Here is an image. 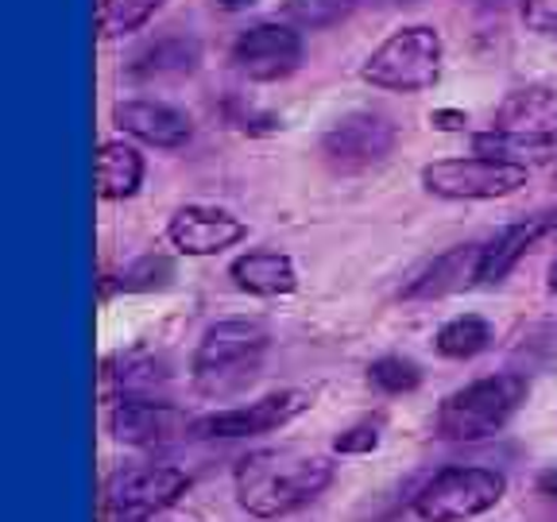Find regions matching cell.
Wrapping results in <instances>:
<instances>
[{"mask_svg": "<svg viewBox=\"0 0 557 522\" xmlns=\"http://www.w3.org/2000/svg\"><path fill=\"white\" fill-rule=\"evenodd\" d=\"M333 476H337V464L330 452L295 449V445L256 449L236 461L233 496L244 514L260 522H278L318 504L330 492Z\"/></svg>", "mask_w": 557, "mask_h": 522, "instance_id": "1", "label": "cell"}, {"mask_svg": "<svg viewBox=\"0 0 557 522\" xmlns=\"http://www.w3.org/2000/svg\"><path fill=\"white\" fill-rule=\"evenodd\" d=\"M271 352V333L248 318H225L201 333L190 357V387L209 402H228L260 380Z\"/></svg>", "mask_w": 557, "mask_h": 522, "instance_id": "2", "label": "cell"}, {"mask_svg": "<svg viewBox=\"0 0 557 522\" xmlns=\"http://www.w3.org/2000/svg\"><path fill=\"white\" fill-rule=\"evenodd\" d=\"M527 395H531V383L519 372H496L465 383L453 395H445L442 407H437L434 437L469 445L504 434L511 426V418L522 410Z\"/></svg>", "mask_w": 557, "mask_h": 522, "instance_id": "3", "label": "cell"}, {"mask_svg": "<svg viewBox=\"0 0 557 522\" xmlns=\"http://www.w3.org/2000/svg\"><path fill=\"white\" fill-rule=\"evenodd\" d=\"M445 39L430 24H407L392 32L360 62V78L383 94H426L442 82Z\"/></svg>", "mask_w": 557, "mask_h": 522, "instance_id": "4", "label": "cell"}, {"mask_svg": "<svg viewBox=\"0 0 557 522\" xmlns=\"http://www.w3.org/2000/svg\"><path fill=\"white\" fill-rule=\"evenodd\" d=\"M507 496V476L487 464H445L418 487L410 511L418 522H472L496 511Z\"/></svg>", "mask_w": 557, "mask_h": 522, "instance_id": "5", "label": "cell"}, {"mask_svg": "<svg viewBox=\"0 0 557 522\" xmlns=\"http://www.w3.org/2000/svg\"><path fill=\"white\" fill-rule=\"evenodd\" d=\"M190 492V476L178 464H124L104 480V522H151L178 507Z\"/></svg>", "mask_w": 557, "mask_h": 522, "instance_id": "6", "label": "cell"}, {"mask_svg": "<svg viewBox=\"0 0 557 522\" xmlns=\"http://www.w3.org/2000/svg\"><path fill=\"white\" fill-rule=\"evenodd\" d=\"M418 178H422L426 194L445 201H496L519 194L527 186V178H531V171L472 151V156L457 159H434V163L422 166Z\"/></svg>", "mask_w": 557, "mask_h": 522, "instance_id": "7", "label": "cell"}, {"mask_svg": "<svg viewBox=\"0 0 557 522\" xmlns=\"http://www.w3.org/2000/svg\"><path fill=\"white\" fill-rule=\"evenodd\" d=\"M395 144H399V128L392 124V116L375 109H352L322 132L318 151L333 174H364L387 163Z\"/></svg>", "mask_w": 557, "mask_h": 522, "instance_id": "8", "label": "cell"}, {"mask_svg": "<svg viewBox=\"0 0 557 522\" xmlns=\"http://www.w3.org/2000/svg\"><path fill=\"white\" fill-rule=\"evenodd\" d=\"M313 407L310 391H298V387H283V391H268L260 399L244 402V407L213 410V414H201L190 422L194 442H236V437H260L275 434V430L290 426L295 418H302Z\"/></svg>", "mask_w": 557, "mask_h": 522, "instance_id": "9", "label": "cell"}, {"mask_svg": "<svg viewBox=\"0 0 557 522\" xmlns=\"http://www.w3.org/2000/svg\"><path fill=\"white\" fill-rule=\"evenodd\" d=\"M228 62H233V70L240 78L260 82V86L283 82L302 66V35H298L295 24L260 20V24L244 27L233 39Z\"/></svg>", "mask_w": 557, "mask_h": 522, "instance_id": "10", "label": "cell"}, {"mask_svg": "<svg viewBox=\"0 0 557 522\" xmlns=\"http://www.w3.org/2000/svg\"><path fill=\"white\" fill-rule=\"evenodd\" d=\"M190 422L183 407H174L166 395H128L109 407V434L116 445L132 449H163L171 442L190 437Z\"/></svg>", "mask_w": 557, "mask_h": 522, "instance_id": "11", "label": "cell"}, {"mask_svg": "<svg viewBox=\"0 0 557 522\" xmlns=\"http://www.w3.org/2000/svg\"><path fill=\"white\" fill-rule=\"evenodd\" d=\"M166 240L178 256L206 260L248 240V225L221 206H178L166 221Z\"/></svg>", "mask_w": 557, "mask_h": 522, "instance_id": "12", "label": "cell"}, {"mask_svg": "<svg viewBox=\"0 0 557 522\" xmlns=\"http://www.w3.org/2000/svg\"><path fill=\"white\" fill-rule=\"evenodd\" d=\"M113 124L121 128V136L159 151H178L194 139V121L183 109H174L166 101H148V97L113 104Z\"/></svg>", "mask_w": 557, "mask_h": 522, "instance_id": "13", "label": "cell"}, {"mask_svg": "<svg viewBox=\"0 0 557 522\" xmlns=\"http://www.w3.org/2000/svg\"><path fill=\"white\" fill-rule=\"evenodd\" d=\"M480 252H484V244H457L449 252L434 256V260L399 290V298L403 302H437V298L480 287Z\"/></svg>", "mask_w": 557, "mask_h": 522, "instance_id": "14", "label": "cell"}, {"mask_svg": "<svg viewBox=\"0 0 557 522\" xmlns=\"http://www.w3.org/2000/svg\"><path fill=\"white\" fill-rule=\"evenodd\" d=\"M549 233V217L539 213V217H527V221H511V225L499 228L492 240L484 244V252H480V287H496L519 268L527 256L539 248Z\"/></svg>", "mask_w": 557, "mask_h": 522, "instance_id": "15", "label": "cell"}, {"mask_svg": "<svg viewBox=\"0 0 557 522\" xmlns=\"http://www.w3.org/2000/svg\"><path fill=\"white\" fill-rule=\"evenodd\" d=\"M492 128L511 132V136L542 139L557 148V89L527 86L504 97V104L492 116Z\"/></svg>", "mask_w": 557, "mask_h": 522, "instance_id": "16", "label": "cell"}, {"mask_svg": "<svg viewBox=\"0 0 557 522\" xmlns=\"http://www.w3.org/2000/svg\"><path fill=\"white\" fill-rule=\"evenodd\" d=\"M201 62V44L190 32H166L159 39H151L148 47H139L128 62V78L132 82H174L194 74Z\"/></svg>", "mask_w": 557, "mask_h": 522, "instance_id": "17", "label": "cell"}, {"mask_svg": "<svg viewBox=\"0 0 557 522\" xmlns=\"http://www.w3.org/2000/svg\"><path fill=\"white\" fill-rule=\"evenodd\" d=\"M233 287L252 298H287L298 290V268L287 252L275 248H252L228 263Z\"/></svg>", "mask_w": 557, "mask_h": 522, "instance_id": "18", "label": "cell"}, {"mask_svg": "<svg viewBox=\"0 0 557 522\" xmlns=\"http://www.w3.org/2000/svg\"><path fill=\"white\" fill-rule=\"evenodd\" d=\"M101 380L113 391V399H128V395H166L174 372L151 348H128L104 360Z\"/></svg>", "mask_w": 557, "mask_h": 522, "instance_id": "19", "label": "cell"}, {"mask_svg": "<svg viewBox=\"0 0 557 522\" xmlns=\"http://www.w3.org/2000/svg\"><path fill=\"white\" fill-rule=\"evenodd\" d=\"M148 163L139 156V148H132L128 139H104L94 156V183L101 201H128L144 186Z\"/></svg>", "mask_w": 557, "mask_h": 522, "instance_id": "20", "label": "cell"}, {"mask_svg": "<svg viewBox=\"0 0 557 522\" xmlns=\"http://www.w3.org/2000/svg\"><path fill=\"white\" fill-rule=\"evenodd\" d=\"M496 345V325L480 313H457L434 333V352L445 360H476Z\"/></svg>", "mask_w": 557, "mask_h": 522, "instance_id": "21", "label": "cell"}, {"mask_svg": "<svg viewBox=\"0 0 557 522\" xmlns=\"http://www.w3.org/2000/svg\"><path fill=\"white\" fill-rule=\"evenodd\" d=\"M174 278V260L163 252H148L132 260L128 268H121L113 275V283L104 278V295L109 290H121V295H151V290H163Z\"/></svg>", "mask_w": 557, "mask_h": 522, "instance_id": "22", "label": "cell"}, {"mask_svg": "<svg viewBox=\"0 0 557 522\" xmlns=\"http://www.w3.org/2000/svg\"><path fill=\"white\" fill-rule=\"evenodd\" d=\"M422 380H426V375H422V364L403 357V352H387V357H375L372 364H368V387L387 395V399L418 391Z\"/></svg>", "mask_w": 557, "mask_h": 522, "instance_id": "23", "label": "cell"}, {"mask_svg": "<svg viewBox=\"0 0 557 522\" xmlns=\"http://www.w3.org/2000/svg\"><path fill=\"white\" fill-rule=\"evenodd\" d=\"M166 0H101L97 9V32L101 39H124V35L139 32L144 24H151Z\"/></svg>", "mask_w": 557, "mask_h": 522, "instance_id": "24", "label": "cell"}, {"mask_svg": "<svg viewBox=\"0 0 557 522\" xmlns=\"http://www.w3.org/2000/svg\"><path fill=\"white\" fill-rule=\"evenodd\" d=\"M287 20L302 32H322V27H333L341 20L352 16L357 0H287Z\"/></svg>", "mask_w": 557, "mask_h": 522, "instance_id": "25", "label": "cell"}, {"mask_svg": "<svg viewBox=\"0 0 557 522\" xmlns=\"http://www.w3.org/2000/svg\"><path fill=\"white\" fill-rule=\"evenodd\" d=\"M225 121L233 124L236 132H244V136H271V132L283 128V121H278L275 113H268V109H260V104H252V101H244V97H228Z\"/></svg>", "mask_w": 557, "mask_h": 522, "instance_id": "26", "label": "cell"}, {"mask_svg": "<svg viewBox=\"0 0 557 522\" xmlns=\"http://www.w3.org/2000/svg\"><path fill=\"white\" fill-rule=\"evenodd\" d=\"M383 445V418H360L348 430L333 437V452L337 457H368Z\"/></svg>", "mask_w": 557, "mask_h": 522, "instance_id": "27", "label": "cell"}, {"mask_svg": "<svg viewBox=\"0 0 557 522\" xmlns=\"http://www.w3.org/2000/svg\"><path fill=\"white\" fill-rule=\"evenodd\" d=\"M519 16L527 24V32L557 35V0H522Z\"/></svg>", "mask_w": 557, "mask_h": 522, "instance_id": "28", "label": "cell"}, {"mask_svg": "<svg viewBox=\"0 0 557 522\" xmlns=\"http://www.w3.org/2000/svg\"><path fill=\"white\" fill-rule=\"evenodd\" d=\"M430 124H434L437 132H465L469 113H461V109H434V113H430Z\"/></svg>", "mask_w": 557, "mask_h": 522, "instance_id": "29", "label": "cell"}, {"mask_svg": "<svg viewBox=\"0 0 557 522\" xmlns=\"http://www.w3.org/2000/svg\"><path fill=\"white\" fill-rule=\"evenodd\" d=\"M534 492H539L542 499H554L557 504V464H546V469L534 476Z\"/></svg>", "mask_w": 557, "mask_h": 522, "instance_id": "30", "label": "cell"}, {"mask_svg": "<svg viewBox=\"0 0 557 522\" xmlns=\"http://www.w3.org/2000/svg\"><path fill=\"white\" fill-rule=\"evenodd\" d=\"M221 12H248L252 4H260V0H213Z\"/></svg>", "mask_w": 557, "mask_h": 522, "instance_id": "31", "label": "cell"}, {"mask_svg": "<svg viewBox=\"0 0 557 522\" xmlns=\"http://www.w3.org/2000/svg\"><path fill=\"white\" fill-rule=\"evenodd\" d=\"M546 283H549V290H554V295H557V260L549 263V278H546Z\"/></svg>", "mask_w": 557, "mask_h": 522, "instance_id": "32", "label": "cell"}, {"mask_svg": "<svg viewBox=\"0 0 557 522\" xmlns=\"http://www.w3.org/2000/svg\"><path fill=\"white\" fill-rule=\"evenodd\" d=\"M174 522H190V519H174Z\"/></svg>", "mask_w": 557, "mask_h": 522, "instance_id": "33", "label": "cell"}]
</instances>
